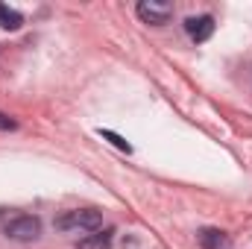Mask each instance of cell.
<instances>
[{
	"label": "cell",
	"instance_id": "obj_1",
	"mask_svg": "<svg viewBox=\"0 0 252 249\" xmlns=\"http://www.w3.org/2000/svg\"><path fill=\"white\" fill-rule=\"evenodd\" d=\"M103 226V214L94 208H76V211H64L56 220V229L62 232H97Z\"/></svg>",
	"mask_w": 252,
	"mask_h": 249
},
{
	"label": "cell",
	"instance_id": "obj_2",
	"mask_svg": "<svg viewBox=\"0 0 252 249\" xmlns=\"http://www.w3.org/2000/svg\"><path fill=\"white\" fill-rule=\"evenodd\" d=\"M135 12H138V18H141L144 24H150V27H164V24L170 21V15H173V6H170V3H158V0H141V3L135 6Z\"/></svg>",
	"mask_w": 252,
	"mask_h": 249
},
{
	"label": "cell",
	"instance_id": "obj_3",
	"mask_svg": "<svg viewBox=\"0 0 252 249\" xmlns=\"http://www.w3.org/2000/svg\"><path fill=\"white\" fill-rule=\"evenodd\" d=\"M41 235V223H38V217H30V214H24V217H15V220H9L6 223V238H12V241H35Z\"/></svg>",
	"mask_w": 252,
	"mask_h": 249
},
{
	"label": "cell",
	"instance_id": "obj_4",
	"mask_svg": "<svg viewBox=\"0 0 252 249\" xmlns=\"http://www.w3.org/2000/svg\"><path fill=\"white\" fill-rule=\"evenodd\" d=\"M185 30L193 41H208L211 32H214V18L211 15H193L185 21Z\"/></svg>",
	"mask_w": 252,
	"mask_h": 249
},
{
	"label": "cell",
	"instance_id": "obj_5",
	"mask_svg": "<svg viewBox=\"0 0 252 249\" xmlns=\"http://www.w3.org/2000/svg\"><path fill=\"white\" fill-rule=\"evenodd\" d=\"M196 241H199L202 249H232V238L220 229H202L196 235Z\"/></svg>",
	"mask_w": 252,
	"mask_h": 249
},
{
	"label": "cell",
	"instance_id": "obj_6",
	"mask_svg": "<svg viewBox=\"0 0 252 249\" xmlns=\"http://www.w3.org/2000/svg\"><path fill=\"white\" fill-rule=\"evenodd\" d=\"M112 229H97L79 241V249H112Z\"/></svg>",
	"mask_w": 252,
	"mask_h": 249
},
{
	"label": "cell",
	"instance_id": "obj_7",
	"mask_svg": "<svg viewBox=\"0 0 252 249\" xmlns=\"http://www.w3.org/2000/svg\"><path fill=\"white\" fill-rule=\"evenodd\" d=\"M21 24H24V15H21L18 9L0 3V27H3V30H18Z\"/></svg>",
	"mask_w": 252,
	"mask_h": 249
},
{
	"label": "cell",
	"instance_id": "obj_8",
	"mask_svg": "<svg viewBox=\"0 0 252 249\" xmlns=\"http://www.w3.org/2000/svg\"><path fill=\"white\" fill-rule=\"evenodd\" d=\"M100 135H103V138H106V141H112V144H115V147H118V150H124V153H132V147H129V144H126L124 138H121V135H115V132H112V129H100Z\"/></svg>",
	"mask_w": 252,
	"mask_h": 249
},
{
	"label": "cell",
	"instance_id": "obj_9",
	"mask_svg": "<svg viewBox=\"0 0 252 249\" xmlns=\"http://www.w3.org/2000/svg\"><path fill=\"white\" fill-rule=\"evenodd\" d=\"M15 121H12V118H9V115H3V112H0V132H6V129H15Z\"/></svg>",
	"mask_w": 252,
	"mask_h": 249
}]
</instances>
